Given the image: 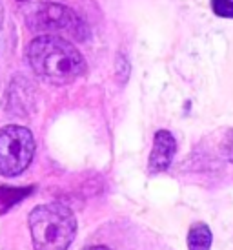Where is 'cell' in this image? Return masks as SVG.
<instances>
[{
  "label": "cell",
  "mask_w": 233,
  "mask_h": 250,
  "mask_svg": "<svg viewBox=\"0 0 233 250\" xmlns=\"http://www.w3.org/2000/svg\"><path fill=\"white\" fill-rule=\"evenodd\" d=\"M84 250H111V249H108V247H100V245H97V247H88V249H84Z\"/></svg>",
  "instance_id": "cell-11"
},
{
  "label": "cell",
  "mask_w": 233,
  "mask_h": 250,
  "mask_svg": "<svg viewBox=\"0 0 233 250\" xmlns=\"http://www.w3.org/2000/svg\"><path fill=\"white\" fill-rule=\"evenodd\" d=\"M212 11L222 19H233V0H212Z\"/></svg>",
  "instance_id": "cell-8"
},
{
  "label": "cell",
  "mask_w": 233,
  "mask_h": 250,
  "mask_svg": "<svg viewBox=\"0 0 233 250\" xmlns=\"http://www.w3.org/2000/svg\"><path fill=\"white\" fill-rule=\"evenodd\" d=\"M222 148H224V155H226V159L230 161V163H233V128L226 133V139H224Z\"/></svg>",
  "instance_id": "cell-10"
},
{
  "label": "cell",
  "mask_w": 233,
  "mask_h": 250,
  "mask_svg": "<svg viewBox=\"0 0 233 250\" xmlns=\"http://www.w3.org/2000/svg\"><path fill=\"white\" fill-rule=\"evenodd\" d=\"M35 73L51 84H69L86 73L88 64L80 51L58 35L37 37L28 49Z\"/></svg>",
  "instance_id": "cell-1"
},
{
  "label": "cell",
  "mask_w": 233,
  "mask_h": 250,
  "mask_svg": "<svg viewBox=\"0 0 233 250\" xmlns=\"http://www.w3.org/2000/svg\"><path fill=\"white\" fill-rule=\"evenodd\" d=\"M115 70H116V81L124 86V84L128 83V79H130V62H128V59L122 53L116 55Z\"/></svg>",
  "instance_id": "cell-9"
},
{
  "label": "cell",
  "mask_w": 233,
  "mask_h": 250,
  "mask_svg": "<svg viewBox=\"0 0 233 250\" xmlns=\"http://www.w3.org/2000/svg\"><path fill=\"white\" fill-rule=\"evenodd\" d=\"M35 250H68L77 236V217L62 203L39 205L29 214Z\"/></svg>",
  "instance_id": "cell-2"
},
{
  "label": "cell",
  "mask_w": 233,
  "mask_h": 250,
  "mask_svg": "<svg viewBox=\"0 0 233 250\" xmlns=\"http://www.w3.org/2000/svg\"><path fill=\"white\" fill-rule=\"evenodd\" d=\"M213 243V234L206 223H195L188 232V249L210 250Z\"/></svg>",
  "instance_id": "cell-6"
},
{
  "label": "cell",
  "mask_w": 233,
  "mask_h": 250,
  "mask_svg": "<svg viewBox=\"0 0 233 250\" xmlns=\"http://www.w3.org/2000/svg\"><path fill=\"white\" fill-rule=\"evenodd\" d=\"M20 2H26V0H20Z\"/></svg>",
  "instance_id": "cell-13"
},
{
  "label": "cell",
  "mask_w": 233,
  "mask_h": 250,
  "mask_svg": "<svg viewBox=\"0 0 233 250\" xmlns=\"http://www.w3.org/2000/svg\"><path fill=\"white\" fill-rule=\"evenodd\" d=\"M33 133L19 125L0 128V175L17 177L31 165L35 155Z\"/></svg>",
  "instance_id": "cell-3"
},
{
  "label": "cell",
  "mask_w": 233,
  "mask_h": 250,
  "mask_svg": "<svg viewBox=\"0 0 233 250\" xmlns=\"http://www.w3.org/2000/svg\"><path fill=\"white\" fill-rule=\"evenodd\" d=\"M175 153H177L175 137L166 130H158L153 139V148H151L150 163H148L151 174H160V172L168 170L172 167Z\"/></svg>",
  "instance_id": "cell-5"
},
{
  "label": "cell",
  "mask_w": 233,
  "mask_h": 250,
  "mask_svg": "<svg viewBox=\"0 0 233 250\" xmlns=\"http://www.w3.org/2000/svg\"><path fill=\"white\" fill-rule=\"evenodd\" d=\"M35 187L28 188H13V187H0V214L15 207L19 201H22L24 197H28L29 194H33Z\"/></svg>",
  "instance_id": "cell-7"
},
{
  "label": "cell",
  "mask_w": 233,
  "mask_h": 250,
  "mask_svg": "<svg viewBox=\"0 0 233 250\" xmlns=\"http://www.w3.org/2000/svg\"><path fill=\"white\" fill-rule=\"evenodd\" d=\"M29 26L37 31L48 33V35H68L77 41H88L89 29L86 22L71 9L60 4H39L35 7L33 15L29 17Z\"/></svg>",
  "instance_id": "cell-4"
},
{
  "label": "cell",
  "mask_w": 233,
  "mask_h": 250,
  "mask_svg": "<svg viewBox=\"0 0 233 250\" xmlns=\"http://www.w3.org/2000/svg\"><path fill=\"white\" fill-rule=\"evenodd\" d=\"M2 21H4V6H2V0H0V28H2Z\"/></svg>",
  "instance_id": "cell-12"
}]
</instances>
